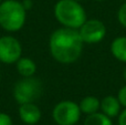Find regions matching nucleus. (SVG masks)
<instances>
[{"label":"nucleus","mask_w":126,"mask_h":125,"mask_svg":"<svg viewBox=\"0 0 126 125\" xmlns=\"http://www.w3.org/2000/svg\"><path fill=\"white\" fill-rule=\"evenodd\" d=\"M42 83L34 77L23 78L15 84L13 97L18 104L34 103L42 94Z\"/></svg>","instance_id":"nucleus-4"},{"label":"nucleus","mask_w":126,"mask_h":125,"mask_svg":"<svg viewBox=\"0 0 126 125\" xmlns=\"http://www.w3.org/2000/svg\"><path fill=\"white\" fill-rule=\"evenodd\" d=\"M19 116L23 123L34 125L41 119V111L35 103L21 104L19 108Z\"/></svg>","instance_id":"nucleus-8"},{"label":"nucleus","mask_w":126,"mask_h":125,"mask_svg":"<svg viewBox=\"0 0 126 125\" xmlns=\"http://www.w3.org/2000/svg\"><path fill=\"white\" fill-rule=\"evenodd\" d=\"M16 68L19 74L23 78L29 77H34L35 72H37V64L30 58H20L17 62H16Z\"/></svg>","instance_id":"nucleus-10"},{"label":"nucleus","mask_w":126,"mask_h":125,"mask_svg":"<svg viewBox=\"0 0 126 125\" xmlns=\"http://www.w3.org/2000/svg\"><path fill=\"white\" fill-rule=\"evenodd\" d=\"M123 78H124V80L126 82V68L124 69V71H123Z\"/></svg>","instance_id":"nucleus-19"},{"label":"nucleus","mask_w":126,"mask_h":125,"mask_svg":"<svg viewBox=\"0 0 126 125\" xmlns=\"http://www.w3.org/2000/svg\"><path fill=\"white\" fill-rule=\"evenodd\" d=\"M111 53L118 61L126 63V37L121 35L112 41Z\"/></svg>","instance_id":"nucleus-11"},{"label":"nucleus","mask_w":126,"mask_h":125,"mask_svg":"<svg viewBox=\"0 0 126 125\" xmlns=\"http://www.w3.org/2000/svg\"><path fill=\"white\" fill-rule=\"evenodd\" d=\"M83 42L79 29L63 28L53 31L49 40V49L53 59L63 64L78 61L83 51Z\"/></svg>","instance_id":"nucleus-1"},{"label":"nucleus","mask_w":126,"mask_h":125,"mask_svg":"<svg viewBox=\"0 0 126 125\" xmlns=\"http://www.w3.org/2000/svg\"><path fill=\"white\" fill-rule=\"evenodd\" d=\"M100 104H101V101L96 96L87 95V96L83 97V99L81 100V102L79 103V106H80L81 112L86 115H90V114L98 112V110H100Z\"/></svg>","instance_id":"nucleus-12"},{"label":"nucleus","mask_w":126,"mask_h":125,"mask_svg":"<svg viewBox=\"0 0 126 125\" xmlns=\"http://www.w3.org/2000/svg\"><path fill=\"white\" fill-rule=\"evenodd\" d=\"M76 1H81V0H76Z\"/></svg>","instance_id":"nucleus-21"},{"label":"nucleus","mask_w":126,"mask_h":125,"mask_svg":"<svg viewBox=\"0 0 126 125\" xmlns=\"http://www.w3.org/2000/svg\"><path fill=\"white\" fill-rule=\"evenodd\" d=\"M124 1H126V0H124Z\"/></svg>","instance_id":"nucleus-23"},{"label":"nucleus","mask_w":126,"mask_h":125,"mask_svg":"<svg viewBox=\"0 0 126 125\" xmlns=\"http://www.w3.org/2000/svg\"><path fill=\"white\" fill-rule=\"evenodd\" d=\"M22 47L19 40L11 35L0 38V62L4 64L16 63L21 58Z\"/></svg>","instance_id":"nucleus-7"},{"label":"nucleus","mask_w":126,"mask_h":125,"mask_svg":"<svg viewBox=\"0 0 126 125\" xmlns=\"http://www.w3.org/2000/svg\"><path fill=\"white\" fill-rule=\"evenodd\" d=\"M27 10L21 1L4 0L0 2V27L8 32H17L23 28Z\"/></svg>","instance_id":"nucleus-2"},{"label":"nucleus","mask_w":126,"mask_h":125,"mask_svg":"<svg viewBox=\"0 0 126 125\" xmlns=\"http://www.w3.org/2000/svg\"><path fill=\"white\" fill-rule=\"evenodd\" d=\"M1 1H2V0H0V2H1Z\"/></svg>","instance_id":"nucleus-22"},{"label":"nucleus","mask_w":126,"mask_h":125,"mask_svg":"<svg viewBox=\"0 0 126 125\" xmlns=\"http://www.w3.org/2000/svg\"><path fill=\"white\" fill-rule=\"evenodd\" d=\"M118 125H126V108L118 114Z\"/></svg>","instance_id":"nucleus-17"},{"label":"nucleus","mask_w":126,"mask_h":125,"mask_svg":"<svg viewBox=\"0 0 126 125\" xmlns=\"http://www.w3.org/2000/svg\"><path fill=\"white\" fill-rule=\"evenodd\" d=\"M22 4H23V7L26 8V10H30L31 8H32V0H23V1H21Z\"/></svg>","instance_id":"nucleus-18"},{"label":"nucleus","mask_w":126,"mask_h":125,"mask_svg":"<svg viewBox=\"0 0 126 125\" xmlns=\"http://www.w3.org/2000/svg\"><path fill=\"white\" fill-rule=\"evenodd\" d=\"M81 113L78 103L65 100L54 106L52 117L58 125H75L80 121Z\"/></svg>","instance_id":"nucleus-5"},{"label":"nucleus","mask_w":126,"mask_h":125,"mask_svg":"<svg viewBox=\"0 0 126 125\" xmlns=\"http://www.w3.org/2000/svg\"><path fill=\"white\" fill-rule=\"evenodd\" d=\"M95 1H104V0H95Z\"/></svg>","instance_id":"nucleus-20"},{"label":"nucleus","mask_w":126,"mask_h":125,"mask_svg":"<svg viewBox=\"0 0 126 125\" xmlns=\"http://www.w3.org/2000/svg\"><path fill=\"white\" fill-rule=\"evenodd\" d=\"M121 106L122 105H121L117 96H114V95H107V96L103 97L100 104V109L102 113H104L105 115H107L111 119L118 116L121 112Z\"/></svg>","instance_id":"nucleus-9"},{"label":"nucleus","mask_w":126,"mask_h":125,"mask_svg":"<svg viewBox=\"0 0 126 125\" xmlns=\"http://www.w3.org/2000/svg\"><path fill=\"white\" fill-rule=\"evenodd\" d=\"M117 19H118V22H120L123 27L126 28V1L121 6V8L118 9Z\"/></svg>","instance_id":"nucleus-14"},{"label":"nucleus","mask_w":126,"mask_h":125,"mask_svg":"<svg viewBox=\"0 0 126 125\" xmlns=\"http://www.w3.org/2000/svg\"><path fill=\"white\" fill-rule=\"evenodd\" d=\"M79 32L84 43H98L106 35V27L98 19H86L80 27Z\"/></svg>","instance_id":"nucleus-6"},{"label":"nucleus","mask_w":126,"mask_h":125,"mask_svg":"<svg viewBox=\"0 0 126 125\" xmlns=\"http://www.w3.org/2000/svg\"><path fill=\"white\" fill-rule=\"evenodd\" d=\"M84 125H113L111 117L102 112H96L86 116Z\"/></svg>","instance_id":"nucleus-13"},{"label":"nucleus","mask_w":126,"mask_h":125,"mask_svg":"<svg viewBox=\"0 0 126 125\" xmlns=\"http://www.w3.org/2000/svg\"><path fill=\"white\" fill-rule=\"evenodd\" d=\"M0 125H13L12 120L7 113H0Z\"/></svg>","instance_id":"nucleus-16"},{"label":"nucleus","mask_w":126,"mask_h":125,"mask_svg":"<svg viewBox=\"0 0 126 125\" xmlns=\"http://www.w3.org/2000/svg\"><path fill=\"white\" fill-rule=\"evenodd\" d=\"M54 16L63 27L80 29L86 21V12L76 0H59L54 6Z\"/></svg>","instance_id":"nucleus-3"},{"label":"nucleus","mask_w":126,"mask_h":125,"mask_svg":"<svg viewBox=\"0 0 126 125\" xmlns=\"http://www.w3.org/2000/svg\"><path fill=\"white\" fill-rule=\"evenodd\" d=\"M117 99H118V101H120L121 105H123V106L126 108V84L124 86H122L121 90L118 91Z\"/></svg>","instance_id":"nucleus-15"}]
</instances>
